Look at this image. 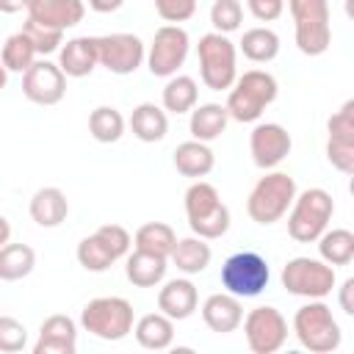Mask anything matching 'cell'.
Segmentation results:
<instances>
[{
    "label": "cell",
    "mask_w": 354,
    "mask_h": 354,
    "mask_svg": "<svg viewBox=\"0 0 354 354\" xmlns=\"http://www.w3.org/2000/svg\"><path fill=\"white\" fill-rule=\"evenodd\" d=\"M279 86L277 77L266 69H249L243 75H238L235 86L230 88L227 97V111L235 122H257L263 116V111L277 100Z\"/></svg>",
    "instance_id": "6da1fadb"
},
{
    "label": "cell",
    "mask_w": 354,
    "mask_h": 354,
    "mask_svg": "<svg viewBox=\"0 0 354 354\" xmlns=\"http://www.w3.org/2000/svg\"><path fill=\"white\" fill-rule=\"evenodd\" d=\"M296 180L285 171H266L254 188L249 191L246 199V213L252 221L268 227L274 221H279L296 202Z\"/></svg>",
    "instance_id": "7a4b0ae2"
},
{
    "label": "cell",
    "mask_w": 354,
    "mask_h": 354,
    "mask_svg": "<svg viewBox=\"0 0 354 354\" xmlns=\"http://www.w3.org/2000/svg\"><path fill=\"white\" fill-rule=\"evenodd\" d=\"M199 77L213 91H230L238 80V47L227 33H205L196 44Z\"/></svg>",
    "instance_id": "3957f363"
},
{
    "label": "cell",
    "mask_w": 354,
    "mask_h": 354,
    "mask_svg": "<svg viewBox=\"0 0 354 354\" xmlns=\"http://www.w3.org/2000/svg\"><path fill=\"white\" fill-rule=\"evenodd\" d=\"M185 216L194 235L216 241L230 230V207L221 202L216 185L194 180L185 191Z\"/></svg>",
    "instance_id": "277c9868"
},
{
    "label": "cell",
    "mask_w": 354,
    "mask_h": 354,
    "mask_svg": "<svg viewBox=\"0 0 354 354\" xmlns=\"http://www.w3.org/2000/svg\"><path fill=\"white\" fill-rule=\"evenodd\" d=\"M80 326L100 340L116 343L136 329V313L122 296H97L80 310Z\"/></svg>",
    "instance_id": "5b68a950"
},
{
    "label": "cell",
    "mask_w": 354,
    "mask_h": 354,
    "mask_svg": "<svg viewBox=\"0 0 354 354\" xmlns=\"http://www.w3.org/2000/svg\"><path fill=\"white\" fill-rule=\"evenodd\" d=\"M332 213H335L332 194L324 188H307L296 194V202L288 210V235L299 243H313L329 230Z\"/></svg>",
    "instance_id": "8992f818"
},
{
    "label": "cell",
    "mask_w": 354,
    "mask_h": 354,
    "mask_svg": "<svg viewBox=\"0 0 354 354\" xmlns=\"http://www.w3.org/2000/svg\"><path fill=\"white\" fill-rule=\"evenodd\" d=\"M293 335L313 354H332L340 348V340H343L340 324L335 321L332 310L321 299H310L304 307L296 310Z\"/></svg>",
    "instance_id": "52a82bcc"
},
{
    "label": "cell",
    "mask_w": 354,
    "mask_h": 354,
    "mask_svg": "<svg viewBox=\"0 0 354 354\" xmlns=\"http://www.w3.org/2000/svg\"><path fill=\"white\" fill-rule=\"evenodd\" d=\"M288 8L296 28V47L310 58L324 55L332 44L329 0H288Z\"/></svg>",
    "instance_id": "ba28073f"
},
{
    "label": "cell",
    "mask_w": 354,
    "mask_h": 354,
    "mask_svg": "<svg viewBox=\"0 0 354 354\" xmlns=\"http://www.w3.org/2000/svg\"><path fill=\"white\" fill-rule=\"evenodd\" d=\"M130 246L133 238L122 224H102L77 243V263L91 274H102L116 260H122Z\"/></svg>",
    "instance_id": "9c48e42d"
},
{
    "label": "cell",
    "mask_w": 354,
    "mask_h": 354,
    "mask_svg": "<svg viewBox=\"0 0 354 354\" xmlns=\"http://www.w3.org/2000/svg\"><path fill=\"white\" fill-rule=\"evenodd\" d=\"M282 288L301 299H324L337 285L335 266L321 257H290L282 266Z\"/></svg>",
    "instance_id": "30bf717a"
},
{
    "label": "cell",
    "mask_w": 354,
    "mask_h": 354,
    "mask_svg": "<svg viewBox=\"0 0 354 354\" xmlns=\"http://www.w3.org/2000/svg\"><path fill=\"white\" fill-rule=\"evenodd\" d=\"M271 271L263 254L257 252H235L221 266V288L235 293L238 299H254L268 288Z\"/></svg>",
    "instance_id": "8fae6325"
},
{
    "label": "cell",
    "mask_w": 354,
    "mask_h": 354,
    "mask_svg": "<svg viewBox=\"0 0 354 354\" xmlns=\"http://www.w3.org/2000/svg\"><path fill=\"white\" fill-rule=\"evenodd\" d=\"M188 50H191L188 30L180 25H163L152 36V44L147 50V66L155 77H171L185 64Z\"/></svg>",
    "instance_id": "7c38bea8"
},
{
    "label": "cell",
    "mask_w": 354,
    "mask_h": 354,
    "mask_svg": "<svg viewBox=\"0 0 354 354\" xmlns=\"http://www.w3.org/2000/svg\"><path fill=\"white\" fill-rule=\"evenodd\" d=\"M243 335L254 354H274L288 340V321L277 307L263 304L243 315Z\"/></svg>",
    "instance_id": "4fadbf2b"
},
{
    "label": "cell",
    "mask_w": 354,
    "mask_h": 354,
    "mask_svg": "<svg viewBox=\"0 0 354 354\" xmlns=\"http://www.w3.org/2000/svg\"><path fill=\"white\" fill-rule=\"evenodd\" d=\"M329 138H326V160L343 171H354V97H348L326 122Z\"/></svg>",
    "instance_id": "5bb4252c"
},
{
    "label": "cell",
    "mask_w": 354,
    "mask_h": 354,
    "mask_svg": "<svg viewBox=\"0 0 354 354\" xmlns=\"http://www.w3.org/2000/svg\"><path fill=\"white\" fill-rule=\"evenodd\" d=\"M97 47H100V66H105L113 75H133L147 58V47L136 33L97 36Z\"/></svg>",
    "instance_id": "9a60e30c"
},
{
    "label": "cell",
    "mask_w": 354,
    "mask_h": 354,
    "mask_svg": "<svg viewBox=\"0 0 354 354\" xmlns=\"http://www.w3.org/2000/svg\"><path fill=\"white\" fill-rule=\"evenodd\" d=\"M22 94L36 105H58L66 94V72L61 64L36 58L22 75Z\"/></svg>",
    "instance_id": "2e32d148"
},
{
    "label": "cell",
    "mask_w": 354,
    "mask_h": 354,
    "mask_svg": "<svg viewBox=\"0 0 354 354\" xmlns=\"http://www.w3.org/2000/svg\"><path fill=\"white\" fill-rule=\"evenodd\" d=\"M290 133L277 124V122H260L254 124V130L249 133V152H252V160L257 169L263 171H271L277 169L288 155H290Z\"/></svg>",
    "instance_id": "e0dca14e"
},
{
    "label": "cell",
    "mask_w": 354,
    "mask_h": 354,
    "mask_svg": "<svg viewBox=\"0 0 354 354\" xmlns=\"http://www.w3.org/2000/svg\"><path fill=\"white\" fill-rule=\"evenodd\" d=\"M77 351V324L69 315H50L39 326L33 354H75Z\"/></svg>",
    "instance_id": "ac0fdd59"
},
{
    "label": "cell",
    "mask_w": 354,
    "mask_h": 354,
    "mask_svg": "<svg viewBox=\"0 0 354 354\" xmlns=\"http://www.w3.org/2000/svg\"><path fill=\"white\" fill-rule=\"evenodd\" d=\"M202 321L216 335H230L243 324V304L235 293H210L202 304Z\"/></svg>",
    "instance_id": "d6986e66"
},
{
    "label": "cell",
    "mask_w": 354,
    "mask_h": 354,
    "mask_svg": "<svg viewBox=\"0 0 354 354\" xmlns=\"http://www.w3.org/2000/svg\"><path fill=\"white\" fill-rule=\"evenodd\" d=\"M83 14H86V0H41L28 11V19L41 28L66 33L83 19Z\"/></svg>",
    "instance_id": "ffe728a7"
},
{
    "label": "cell",
    "mask_w": 354,
    "mask_h": 354,
    "mask_svg": "<svg viewBox=\"0 0 354 354\" xmlns=\"http://www.w3.org/2000/svg\"><path fill=\"white\" fill-rule=\"evenodd\" d=\"M199 307V290L191 279L185 277H177V279H169L160 290H158V310L166 313L169 318L174 321H185L196 313Z\"/></svg>",
    "instance_id": "44dd1931"
},
{
    "label": "cell",
    "mask_w": 354,
    "mask_h": 354,
    "mask_svg": "<svg viewBox=\"0 0 354 354\" xmlns=\"http://www.w3.org/2000/svg\"><path fill=\"white\" fill-rule=\"evenodd\" d=\"M58 64L66 72V77H86L100 64V47L97 36H75L58 50Z\"/></svg>",
    "instance_id": "7402d4cb"
},
{
    "label": "cell",
    "mask_w": 354,
    "mask_h": 354,
    "mask_svg": "<svg viewBox=\"0 0 354 354\" xmlns=\"http://www.w3.org/2000/svg\"><path fill=\"white\" fill-rule=\"evenodd\" d=\"M28 210H30V218L39 227H58L69 216V199H66V194L61 188L47 185V188H39L30 196Z\"/></svg>",
    "instance_id": "603a6c76"
},
{
    "label": "cell",
    "mask_w": 354,
    "mask_h": 354,
    "mask_svg": "<svg viewBox=\"0 0 354 354\" xmlns=\"http://www.w3.org/2000/svg\"><path fill=\"white\" fill-rule=\"evenodd\" d=\"M213 166H216V155H213V149L205 141L191 138V141L177 144V149H174V169L183 177L202 180V177H207L213 171Z\"/></svg>",
    "instance_id": "cb8c5ba5"
},
{
    "label": "cell",
    "mask_w": 354,
    "mask_h": 354,
    "mask_svg": "<svg viewBox=\"0 0 354 354\" xmlns=\"http://www.w3.org/2000/svg\"><path fill=\"white\" fill-rule=\"evenodd\" d=\"M230 119H232V116H230L227 105H218V102H202V105H196V108L191 111V122H188L191 138L210 144V141H216V138L227 130Z\"/></svg>",
    "instance_id": "d4e9b609"
},
{
    "label": "cell",
    "mask_w": 354,
    "mask_h": 354,
    "mask_svg": "<svg viewBox=\"0 0 354 354\" xmlns=\"http://www.w3.org/2000/svg\"><path fill=\"white\" fill-rule=\"evenodd\" d=\"M166 263H169V257H163V254H155V252H147V249H136L133 254H127L124 274L136 288H155L166 277V268H169Z\"/></svg>",
    "instance_id": "484cf974"
},
{
    "label": "cell",
    "mask_w": 354,
    "mask_h": 354,
    "mask_svg": "<svg viewBox=\"0 0 354 354\" xmlns=\"http://www.w3.org/2000/svg\"><path fill=\"white\" fill-rule=\"evenodd\" d=\"M136 340L141 348H149V351H163L174 343V318H169L166 313H147L136 321V329H133Z\"/></svg>",
    "instance_id": "4316f807"
},
{
    "label": "cell",
    "mask_w": 354,
    "mask_h": 354,
    "mask_svg": "<svg viewBox=\"0 0 354 354\" xmlns=\"http://www.w3.org/2000/svg\"><path fill=\"white\" fill-rule=\"evenodd\" d=\"M166 113L169 111L160 108V105H155V102L136 105L133 113H130V130H133V136L138 141H144V144H155V141L166 138V133H169V116Z\"/></svg>",
    "instance_id": "83f0119b"
},
{
    "label": "cell",
    "mask_w": 354,
    "mask_h": 354,
    "mask_svg": "<svg viewBox=\"0 0 354 354\" xmlns=\"http://www.w3.org/2000/svg\"><path fill=\"white\" fill-rule=\"evenodd\" d=\"M210 246H207V238H199V235H191V238H180L174 252H171V263L177 266V271L194 277V274H202L207 266H210Z\"/></svg>",
    "instance_id": "f1b7e54d"
},
{
    "label": "cell",
    "mask_w": 354,
    "mask_h": 354,
    "mask_svg": "<svg viewBox=\"0 0 354 354\" xmlns=\"http://www.w3.org/2000/svg\"><path fill=\"white\" fill-rule=\"evenodd\" d=\"M238 50L252 64H268V61H274L279 55V36L271 28L257 25V28L243 30V36L238 41Z\"/></svg>",
    "instance_id": "f546056e"
},
{
    "label": "cell",
    "mask_w": 354,
    "mask_h": 354,
    "mask_svg": "<svg viewBox=\"0 0 354 354\" xmlns=\"http://www.w3.org/2000/svg\"><path fill=\"white\" fill-rule=\"evenodd\" d=\"M199 100V86L191 75H171L163 86V108L169 113H191Z\"/></svg>",
    "instance_id": "4dcf8cb0"
},
{
    "label": "cell",
    "mask_w": 354,
    "mask_h": 354,
    "mask_svg": "<svg viewBox=\"0 0 354 354\" xmlns=\"http://www.w3.org/2000/svg\"><path fill=\"white\" fill-rule=\"evenodd\" d=\"M177 241L180 238L174 235V230L169 224H163V221H147L133 235L136 249H147V252H155V254H163V257H171Z\"/></svg>",
    "instance_id": "1f68e13d"
},
{
    "label": "cell",
    "mask_w": 354,
    "mask_h": 354,
    "mask_svg": "<svg viewBox=\"0 0 354 354\" xmlns=\"http://www.w3.org/2000/svg\"><path fill=\"white\" fill-rule=\"evenodd\" d=\"M36 47H33V41H30V36L25 33V30H19V33H11L8 39H6V44H3V69H6V75H25L28 69H30V64L36 61Z\"/></svg>",
    "instance_id": "d6a6232c"
},
{
    "label": "cell",
    "mask_w": 354,
    "mask_h": 354,
    "mask_svg": "<svg viewBox=\"0 0 354 354\" xmlns=\"http://www.w3.org/2000/svg\"><path fill=\"white\" fill-rule=\"evenodd\" d=\"M36 268V252L28 243H6L0 249V279L14 282Z\"/></svg>",
    "instance_id": "836d02e7"
},
{
    "label": "cell",
    "mask_w": 354,
    "mask_h": 354,
    "mask_svg": "<svg viewBox=\"0 0 354 354\" xmlns=\"http://www.w3.org/2000/svg\"><path fill=\"white\" fill-rule=\"evenodd\" d=\"M318 254L329 266H348L354 260V232L351 230H326L318 238Z\"/></svg>",
    "instance_id": "e575fe53"
},
{
    "label": "cell",
    "mask_w": 354,
    "mask_h": 354,
    "mask_svg": "<svg viewBox=\"0 0 354 354\" xmlns=\"http://www.w3.org/2000/svg\"><path fill=\"white\" fill-rule=\"evenodd\" d=\"M88 133L100 144H113L124 136V116L113 105H100L88 113Z\"/></svg>",
    "instance_id": "d590c367"
},
{
    "label": "cell",
    "mask_w": 354,
    "mask_h": 354,
    "mask_svg": "<svg viewBox=\"0 0 354 354\" xmlns=\"http://www.w3.org/2000/svg\"><path fill=\"white\" fill-rule=\"evenodd\" d=\"M243 22V6L241 0H213L210 6V25L218 33H232Z\"/></svg>",
    "instance_id": "8d00e7d4"
},
{
    "label": "cell",
    "mask_w": 354,
    "mask_h": 354,
    "mask_svg": "<svg viewBox=\"0 0 354 354\" xmlns=\"http://www.w3.org/2000/svg\"><path fill=\"white\" fill-rule=\"evenodd\" d=\"M28 343V329L22 321L11 318V315H0V351L6 354H17L22 351Z\"/></svg>",
    "instance_id": "74e56055"
},
{
    "label": "cell",
    "mask_w": 354,
    "mask_h": 354,
    "mask_svg": "<svg viewBox=\"0 0 354 354\" xmlns=\"http://www.w3.org/2000/svg\"><path fill=\"white\" fill-rule=\"evenodd\" d=\"M22 30L30 36V41H33V47H36L39 55H50V53L61 50V44H64V33L50 30V28H41V25H36L30 19H25Z\"/></svg>",
    "instance_id": "f35d334b"
},
{
    "label": "cell",
    "mask_w": 354,
    "mask_h": 354,
    "mask_svg": "<svg viewBox=\"0 0 354 354\" xmlns=\"http://www.w3.org/2000/svg\"><path fill=\"white\" fill-rule=\"evenodd\" d=\"M152 3H155L158 17L169 25L188 22L196 14V0H152Z\"/></svg>",
    "instance_id": "ab89813d"
},
{
    "label": "cell",
    "mask_w": 354,
    "mask_h": 354,
    "mask_svg": "<svg viewBox=\"0 0 354 354\" xmlns=\"http://www.w3.org/2000/svg\"><path fill=\"white\" fill-rule=\"evenodd\" d=\"M285 3H288V0H246L252 17L260 19V22H274V19H279L282 11H285Z\"/></svg>",
    "instance_id": "60d3db41"
},
{
    "label": "cell",
    "mask_w": 354,
    "mask_h": 354,
    "mask_svg": "<svg viewBox=\"0 0 354 354\" xmlns=\"http://www.w3.org/2000/svg\"><path fill=\"white\" fill-rule=\"evenodd\" d=\"M337 304H340V310H343L346 315L354 318V277H348V279L337 288Z\"/></svg>",
    "instance_id": "b9f144b4"
},
{
    "label": "cell",
    "mask_w": 354,
    "mask_h": 354,
    "mask_svg": "<svg viewBox=\"0 0 354 354\" xmlns=\"http://www.w3.org/2000/svg\"><path fill=\"white\" fill-rule=\"evenodd\" d=\"M36 3H41V0H0V11L3 14H17V11H30Z\"/></svg>",
    "instance_id": "7bdbcfd3"
},
{
    "label": "cell",
    "mask_w": 354,
    "mask_h": 354,
    "mask_svg": "<svg viewBox=\"0 0 354 354\" xmlns=\"http://www.w3.org/2000/svg\"><path fill=\"white\" fill-rule=\"evenodd\" d=\"M86 3H88V8L97 11V14H111V11L122 8L124 0H86Z\"/></svg>",
    "instance_id": "ee69618b"
},
{
    "label": "cell",
    "mask_w": 354,
    "mask_h": 354,
    "mask_svg": "<svg viewBox=\"0 0 354 354\" xmlns=\"http://www.w3.org/2000/svg\"><path fill=\"white\" fill-rule=\"evenodd\" d=\"M0 230H3V235H0V243L6 246V243H11V224H8V218L3 216L0 218Z\"/></svg>",
    "instance_id": "f6af8a7d"
},
{
    "label": "cell",
    "mask_w": 354,
    "mask_h": 354,
    "mask_svg": "<svg viewBox=\"0 0 354 354\" xmlns=\"http://www.w3.org/2000/svg\"><path fill=\"white\" fill-rule=\"evenodd\" d=\"M343 11L348 19H354V0H343Z\"/></svg>",
    "instance_id": "bcb514c9"
},
{
    "label": "cell",
    "mask_w": 354,
    "mask_h": 354,
    "mask_svg": "<svg viewBox=\"0 0 354 354\" xmlns=\"http://www.w3.org/2000/svg\"><path fill=\"white\" fill-rule=\"evenodd\" d=\"M348 194H351V196H354V171H351V174H348Z\"/></svg>",
    "instance_id": "7dc6e473"
}]
</instances>
